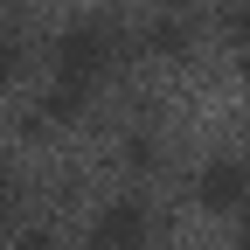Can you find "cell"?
<instances>
[{
  "label": "cell",
  "instance_id": "7a4b0ae2",
  "mask_svg": "<svg viewBox=\"0 0 250 250\" xmlns=\"http://www.w3.org/2000/svg\"><path fill=\"white\" fill-rule=\"evenodd\" d=\"M153 236V208L139 195H118L98 208V223H90V250H146Z\"/></svg>",
  "mask_w": 250,
  "mask_h": 250
},
{
  "label": "cell",
  "instance_id": "30bf717a",
  "mask_svg": "<svg viewBox=\"0 0 250 250\" xmlns=\"http://www.w3.org/2000/svg\"><path fill=\"white\" fill-rule=\"evenodd\" d=\"M243 188H250V153H243Z\"/></svg>",
  "mask_w": 250,
  "mask_h": 250
},
{
  "label": "cell",
  "instance_id": "3957f363",
  "mask_svg": "<svg viewBox=\"0 0 250 250\" xmlns=\"http://www.w3.org/2000/svg\"><path fill=\"white\" fill-rule=\"evenodd\" d=\"M243 195H250V188H243V160H229V153L202 160V174H195V202H202L208 215H229Z\"/></svg>",
  "mask_w": 250,
  "mask_h": 250
},
{
  "label": "cell",
  "instance_id": "ba28073f",
  "mask_svg": "<svg viewBox=\"0 0 250 250\" xmlns=\"http://www.w3.org/2000/svg\"><path fill=\"white\" fill-rule=\"evenodd\" d=\"M236 250H250V215H243V236H236Z\"/></svg>",
  "mask_w": 250,
  "mask_h": 250
},
{
  "label": "cell",
  "instance_id": "52a82bcc",
  "mask_svg": "<svg viewBox=\"0 0 250 250\" xmlns=\"http://www.w3.org/2000/svg\"><path fill=\"white\" fill-rule=\"evenodd\" d=\"M14 250H62V243H56V236H49V229H28V236H21V243H14Z\"/></svg>",
  "mask_w": 250,
  "mask_h": 250
},
{
  "label": "cell",
  "instance_id": "277c9868",
  "mask_svg": "<svg viewBox=\"0 0 250 250\" xmlns=\"http://www.w3.org/2000/svg\"><path fill=\"white\" fill-rule=\"evenodd\" d=\"M223 28H229V49H236V70H243V83H250V0H229V14H223Z\"/></svg>",
  "mask_w": 250,
  "mask_h": 250
},
{
  "label": "cell",
  "instance_id": "5b68a950",
  "mask_svg": "<svg viewBox=\"0 0 250 250\" xmlns=\"http://www.w3.org/2000/svg\"><path fill=\"white\" fill-rule=\"evenodd\" d=\"M153 49H160V56H188V28L174 14H160V21H153Z\"/></svg>",
  "mask_w": 250,
  "mask_h": 250
},
{
  "label": "cell",
  "instance_id": "8992f818",
  "mask_svg": "<svg viewBox=\"0 0 250 250\" xmlns=\"http://www.w3.org/2000/svg\"><path fill=\"white\" fill-rule=\"evenodd\" d=\"M14 77H21V42L0 28V98H7V83H14Z\"/></svg>",
  "mask_w": 250,
  "mask_h": 250
},
{
  "label": "cell",
  "instance_id": "6da1fadb",
  "mask_svg": "<svg viewBox=\"0 0 250 250\" xmlns=\"http://www.w3.org/2000/svg\"><path fill=\"white\" fill-rule=\"evenodd\" d=\"M111 62H118V35H111L104 21H70L56 35V49H49L56 83H70V90H98Z\"/></svg>",
  "mask_w": 250,
  "mask_h": 250
},
{
  "label": "cell",
  "instance_id": "9c48e42d",
  "mask_svg": "<svg viewBox=\"0 0 250 250\" xmlns=\"http://www.w3.org/2000/svg\"><path fill=\"white\" fill-rule=\"evenodd\" d=\"M0 223H7V181H0Z\"/></svg>",
  "mask_w": 250,
  "mask_h": 250
}]
</instances>
